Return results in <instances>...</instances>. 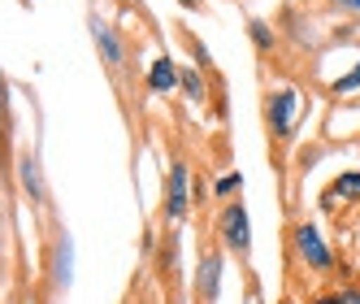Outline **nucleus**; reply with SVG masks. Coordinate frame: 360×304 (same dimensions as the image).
Masks as SVG:
<instances>
[{
  "instance_id": "4468645a",
  "label": "nucleus",
  "mask_w": 360,
  "mask_h": 304,
  "mask_svg": "<svg viewBox=\"0 0 360 304\" xmlns=\"http://www.w3.org/2000/svg\"><path fill=\"white\" fill-rule=\"evenodd\" d=\"M308 304H343V291H317Z\"/></svg>"
},
{
  "instance_id": "20e7f679",
  "label": "nucleus",
  "mask_w": 360,
  "mask_h": 304,
  "mask_svg": "<svg viewBox=\"0 0 360 304\" xmlns=\"http://www.w3.org/2000/svg\"><path fill=\"white\" fill-rule=\"evenodd\" d=\"M187 187H191V174L183 161H174L169 165V183H165V213L178 222V217H187Z\"/></svg>"
},
{
  "instance_id": "f03ea898",
  "label": "nucleus",
  "mask_w": 360,
  "mask_h": 304,
  "mask_svg": "<svg viewBox=\"0 0 360 304\" xmlns=\"http://www.w3.org/2000/svg\"><path fill=\"white\" fill-rule=\"evenodd\" d=\"M221 239H226L230 252H239V257L252 252V222H248L243 200H230V205L221 209Z\"/></svg>"
},
{
  "instance_id": "7ed1b4c3",
  "label": "nucleus",
  "mask_w": 360,
  "mask_h": 304,
  "mask_svg": "<svg viewBox=\"0 0 360 304\" xmlns=\"http://www.w3.org/2000/svg\"><path fill=\"white\" fill-rule=\"evenodd\" d=\"M295 113H300V96H295L291 87H278V91L269 96V126H274V135H278V139H287V135H291Z\"/></svg>"
},
{
  "instance_id": "a211bd4d",
  "label": "nucleus",
  "mask_w": 360,
  "mask_h": 304,
  "mask_svg": "<svg viewBox=\"0 0 360 304\" xmlns=\"http://www.w3.org/2000/svg\"><path fill=\"white\" fill-rule=\"evenodd\" d=\"M183 5H187V9H200V0H183Z\"/></svg>"
},
{
  "instance_id": "f3484780",
  "label": "nucleus",
  "mask_w": 360,
  "mask_h": 304,
  "mask_svg": "<svg viewBox=\"0 0 360 304\" xmlns=\"http://www.w3.org/2000/svg\"><path fill=\"white\" fill-rule=\"evenodd\" d=\"M339 9H347V13H360V0H334Z\"/></svg>"
},
{
  "instance_id": "423d86ee",
  "label": "nucleus",
  "mask_w": 360,
  "mask_h": 304,
  "mask_svg": "<svg viewBox=\"0 0 360 304\" xmlns=\"http://www.w3.org/2000/svg\"><path fill=\"white\" fill-rule=\"evenodd\" d=\"M217 278H221V257L217 252H209V257L200 261V296H204V304H213L217 300Z\"/></svg>"
},
{
  "instance_id": "9b49d317",
  "label": "nucleus",
  "mask_w": 360,
  "mask_h": 304,
  "mask_svg": "<svg viewBox=\"0 0 360 304\" xmlns=\"http://www.w3.org/2000/svg\"><path fill=\"white\" fill-rule=\"evenodd\" d=\"M22 174H27V191L39 200V196H44V187H39V165H35V161H27V165H22Z\"/></svg>"
},
{
  "instance_id": "ddd939ff",
  "label": "nucleus",
  "mask_w": 360,
  "mask_h": 304,
  "mask_svg": "<svg viewBox=\"0 0 360 304\" xmlns=\"http://www.w3.org/2000/svg\"><path fill=\"white\" fill-rule=\"evenodd\" d=\"M239 183H243L239 174H221V179H217V196H235V191H239Z\"/></svg>"
},
{
  "instance_id": "f8f14e48",
  "label": "nucleus",
  "mask_w": 360,
  "mask_h": 304,
  "mask_svg": "<svg viewBox=\"0 0 360 304\" xmlns=\"http://www.w3.org/2000/svg\"><path fill=\"white\" fill-rule=\"evenodd\" d=\"M252 44H256V48H269V44H274V31L265 27V22H252Z\"/></svg>"
},
{
  "instance_id": "6e6552de",
  "label": "nucleus",
  "mask_w": 360,
  "mask_h": 304,
  "mask_svg": "<svg viewBox=\"0 0 360 304\" xmlns=\"http://www.w3.org/2000/svg\"><path fill=\"white\" fill-rule=\"evenodd\" d=\"M96 44H100V48H105V57H109L113 65L122 61V44H117V35H113L109 27H96Z\"/></svg>"
},
{
  "instance_id": "9d476101",
  "label": "nucleus",
  "mask_w": 360,
  "mask_h": 304,
  "mask_svg": "<svg viewBox=\"0 0 360 304\" xmlns=\"http://www.w3.org/2000/svg\"><path fill=\"white\" fill-rule=\"evenodd\" d=\"M360 87V61L343 74V79H334V91H339V96H347V91H356Z\"/></svg>"
},
{
  "instance_id": "1a4fd4ad",
  "label": "nucleus",
  "mask_w": 360,
  "mask_h": 304,
  "mask_svg": "<svg viewBox=\"0 0 360 304\" xmlns=\"http://www.w3.org/2000/svg\"><path fill=\"white\" fill-rule=\"evenodd\" d=\"M183 91L191 96V100H204V79H200V70H183Z\"/></svg>"
},
{
  "instance_id": "0eeeda50",
  "label": "nucleus",
  "mask_w": 360,
  "mask_h": 304,
  "mask_svg": "<svg viewBox=\"0 0 360 304\" xmlns=\"http://www.w3.org/2000/svg\"><path fill=\"white\" fill-rule=\"evenodd\" d=\"M330 196H343V200H360V174L356 170H347V174H339V179H334V191ZM326 196V200H330Z\"/></svg>"
},
{
  "instance_id": "2eb2a0df",
  "label": "nucleus",
  "mask_w": 360,
  "mask_h": 304,
  "mask_svg": "<svg viewBox=\"0 0 360 304\" xmlns=\"http://www.w3.org/2000/svg\"><path fill=\"white\" fill-rule=\"evenodd\" d=\"M343 291V304H360V287H339Z\"/></svg>"
},
{
  "instance_id": "dca6fc26",
  "label": "nucleus",
  "mask_w": 360,
  "mask_h": 304,
  "mask_svg": "<svg viewBox=\"0 0 360 304\" xmlns=\"http://www.w3.org/2000/svg\"><path fill=\"white\" fill-rule=\"evenodd\" d=\"M248 304H265V296H261V287H256V283L248 287Z\"/></svg>"
},
{
  "instance_id": "f257e3e1",
  "label": "nucleus",
  "mask_w": 360,
  "mask_h": 304,
  "mask_svg": "<svg viewBox=\"0 0 360 304\" xmlns=\"http://www.w3.org/2000/svg\"><path fill=\"white\" fill-rule=\"evenodd\" d=\"M295 252H300V261L313 274H330L334 270V252L326 248V239H321V231H317L313 222H300L295 226Z\"/></svg>"
},
{
  "instance_id": "39448f33",
  "label": "nucleus",
  "mask_w": 360,
  "mask_h": 304,
  "mask_svg": "<svg viewBox=\"0 0 360 304\" xmlns=\"http://www.w3.org/2000/svg\"><path fill=\"white\" fill-rule=\"evenodd\" d=\"M148 87L157 91V96H165V91H174V87H183V70H178L169 57H157V61H152V70H148Z\"/></svg>"
}]
</instances>
